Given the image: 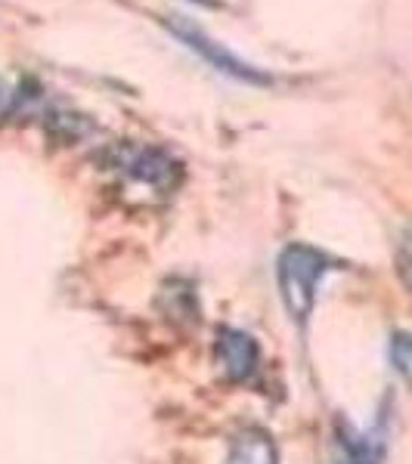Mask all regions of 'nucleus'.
Wrapping results in <instances>:
<instances>
[{"instance_id":"obj_1","label":"nucleus","mask_w":412,"mask_h":464,"mask_svg":"<svg viewBox=\"0 0 412 464\" xmlns=\"http://www.w3.org/2000/svg\"><path fill=\"white\" fill-rule=\"evenodd\" d=\"M326 273H329V257L323 251L310 248V245H289L280 254L276 279H280L282 304H286L289 316L301 322V325L310 319L313 306H317V295Z\"/></svg>"},{"instance_id":"obj_2","label":"nucleus","mask_w":412,"mask_h":464,"mask_svg":"<svg viewBox=\"0 0 412 464\" xmlns=\"http://www.w3.org/2000/svg\"><path fill=\"white\" fill-rule=\"evenodd\" d=\"M168 25H171V32H174L180 41L186 44V47L196 50V53L205 59V63H211L217 72L230 74V78H236V81H245V84H258V87H267L270 84V74H264L260 69H254L251 63L239 59L236 53H230V50L223 47V44H217L214 37H208L199 25L186 22L183 16H171Z\"/></svg>"},{"instance_id":"obj_3","label":"nucleus","mask_w":412,"mask_h":464,"mask_svg":"<svg viewBox=\"0 0 412 464\" xmlns=\"http://www.w3.org/2000/svg\"><path fill=\"white\" fill-rule=\"evenodd\" d=\"M217 369L227 381H249L258 369V343L239 328H221L214 343Z\"/></svg>"},{"instance_id":"obj_4","label":"nucleus","mask_w":412,"mask_h":464,"mask_svg":"<svg viewBox=\"0 0 412 464\" xmlns=\"http://www.w3.org/2000/svg\"><path fill=\"white\" fill-rule=\"evenodd\" d=\"M122 168L131 179H140L152 189H168L177 174V164L159 149H124Z\"/></svg>"},{"instance_id":"obj_5","label":"nucleus","mask_w":412,"mask_h":464,"mask_svg":"<svg viewBox=\"0 0 412 464\" xmlns=\"http://www.w3.org/2000/svg\"><path fill=\"white\" fill-rule=\"evenodd\" d=\"M227 464H276V446L270 433L258 428L236 433V440L230 443Z\"/></svg>"},{"instance_id":"obj_6","label":"nucleus","mask_w":412,"mask_h":464,"mask_svg":"<svg viewBox=\"0 0 412 464\" xmlns=\"http://www.w3.org/2000/svg\"><path fill=\"white\" fill-rule=\"evenodd\" d=\"M341 449L338 464H378V449L369 437H348Z\"/></svg>"},{"instance_id":"obj_7","label":"nucleus","mask_w":412,"mask_h":464,"mask_svg":"<svg viewBox=\"0 0 412 464\" xmlns=\"http://www.w3.org/2000/svg\"><path fill=\"white\" fill-rule=\"evenodd\" d=\"M391 362L403 378L412 381V334L397 332L391 338Z\"/></svg>"},{"instance_id":"obj_8","label":"nucleus","mask_w":412,"mask_h":464,"mask_svg":"<svg viewBox=\"0 0 412 464\" xmlns=\"http://www.w3.org/2000/svg\"><path fill=\"white\" fill-rule=\"evenodd\" d=\"M192 4H201V6H217V0H192Z\"/></svg>"}]
</instances>
